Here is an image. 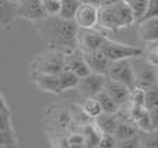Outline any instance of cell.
I'll use <instances>...</instances> for the list:
<instances>
[{
    "mask_svg": "<svg viewBox=\"0 0 158 148\" xmlns=\"http://www.w3.org/2000/svg\"><path fill=\"white\" fill-rule=\"evenodd\" d=\"M136 24L129 4L123 2L115 3L111 6H100L98 7V25L107 30H115L128 28Z\"/></svg>",
    "mask_w": 158,
    "mask_h": 148,
    "instance_id": "7a4b0ae2",
    "label": "cell"
},
{
    "mask_svg": "<svg viewBox=\"0 0 158 148\" xmlns=\"http://www.w3.org/2000/svg\"><path fill=\"white\" fill-rule=\"evenodd\" d=\"M58 82H60V89H61V93H63V91H67L69 89H77L79 83V78L75 74H72L71 71L64 69L58 75Z\"/></svg>",
    "mask_w": 158,
    "mask_h": 148,
    "instance_id": "603a6c76",
    "label": "cell"
},
{
    "mask_svg": "<svg viewBox=\"0 0 158 148\" xmlns=\"http://www.w3.org/2000/svg\"><path fill=\"white\" fill-rule=\"evenodd\" d=\"M96 100H97L98 104H100L103 114H118L119 112V110H121L119 105H118L104 90L96 96Z\"/></svg>",
    "mask_w": 158,
    "mask_h": 148,
    "instance_id": "7402d4cb",
    "label": "cell"
},
{
    "mask_svg": "<svg viewBox=\"0 0 158 148\" xmlns=\"http://www.w3.org/2000/svg\"><path fill=\"white\" fill-rule=\"evenodd\" d=\"M83 3H87V4L96 6V7H100V4H101V0H83Z\"/></svg>",
    "mask_w": 158,
    "mask_h": 148,
    "instance_id": "8d00e7d4",
    "label": "cell"
},
{
    "mask_svg": "<svg viewBox=\"0 0 158 148\" xmlns=\"http://www.w3.org/2000/svg\"><path fill=\"white\" fill-rule=\"evenodd\" d=\"M79 2H81V3H83V0H79Z\"/></svg>",
    "mask_w": 158,
    "mask_h": 148,
    "instance_id": "7bdbcfd3",
    "label": "cell"
},
{
    "mask_svg": "<svg viewBox=\"0 0 158 148\" xmlns=\"http://www.w3.org/2000/svg\"><path fill=\"white\" fill-rule=\"evenodd\" d=\"M118 148H140V133L133 138L125 141H118Z\"/></svg>",
    "mask_w": 158,
    "mask_h": 148,
    "instance_id": "d6a6232c",
    "label": "cell"
},
{
    "mask_svg": "<svg viewBox=\"0 0 158 148\" xmlns=\"http://www.w3.org/2000/svg\"><path fill=\"white\" fill-rule=\"evenodd\" d=\"M42 6L47 17H58L60 13V2L56 0H42Z\"/></svg>",
    "mask_w": 158,
    "mask_h": 148,
    "instance_id": "4316f807",
    "label": "cell"
},
{
    "mask_svg": "<svg viewBox=\"0 0 158 148\" xmlns=\"http://www.w3.org/2000/svg\"><path fill=\"white\" fill-rule=\"evenodd\" d=\"M81 133L83 136L86 148H98V144H100L101 137H103V133L98 130V127L94 125V122H90V123L85 125L81 129Z\"/></svg>",
    "mask_w": 158,
    "mask_h": 148,
    "instance_id": "e0dca14e",
    "label": "cell"
},
{
    "mask_svg": "<svg viewBox=\"0 0 158 148\" xmlns=\"http://www.w3.org/2000/svg\"><path fill=\"white\" fill-rule=\"evenodd\" d=\"M17 18L28 19L31 22H38L47 18L42 0H21L17 4Z\"/></svg>",
    "mask_w": 158,
    "mask_h": 148,
    "instance_id": "9c48e42d",
    "label": "cell"
},
{
    "mask_svg": "<svg viewBox=\"0 0 158 148\" xmlns=\"http://www.w3.org/2000/svg\"><path fill=\"white\" fill-rule=\"evenodd\" d=\"M148 114H150V118H151V125H153V130H158V108L148 111Z\"/></svg>",
    "mask_w": 158,
    "mask_h": 148,
    "instance_id": "e575fe53",
    "label": "cell"
},
{
    "mask_svg": "<svg viewBox=\"0 0 158 148\" xmlns=\"http://www.w3.org/2000/svg\"><path fill=\"white\" fill-rule=\"evenodd\" d=\"M139 39L144 43L153 44L158 42V18H148L139 22Z\"/></svg>",
    "mask_w": 158,
    "mask_h": 148,
    "instance_id": "9a60e30c",
    "label": "cell"
},
{
    "mask_svg": "<svg viewBox=\"0 0 158 148\" xmlns=\"http://www.w3.org/2000/svg\"><path fill=\"white\" fill-rule=\"evenodd\" d=\"M10 2H11V3H15V4H18V3L21 2V0H10Z\"/></svg>",
    "mask_w": 158,
    "mask_h": 148,
    "instance_id": "b9f144b4",
    "label": "cell"
},
{
    "mask_svg": "<svg viewBox=\"0 0 158 148\" xmlns=\"http://www.w3.org/2000/svg\"><path fill=\"white\" fill-rule=\"evenodd\" d=\"M83 57H85V61H86V64L92 74L107 76L108 69H110V66H111V61H110L100 50H98V51L83 53Z\"/></svg>",
    "mask_w": 158,
    "mask_h": 148,
    "instance_id": "4fadbf2b",
    "label": "cell"
},
{
    "mask_svg": "<svg viewBox=\"0 0 158 148\" xmlns=\"http://www.w3.org/2000/svg\"><path fill=\"white\" fill-rule=\"evenodd\" d=\"M157 74H158V69H157Z\"/></svg>",
    "mask_w": 158,
    "mask_h": 148,
    "instance_id": "f6af8a7d",
    "label": "cell"
},
{
    "mask_svg": "<svg viewBox=\"0 0 158 148\" xmlns=\"http://www.w3.org/2000/svg\"><path fill=\"white\" fill-rule=\"evenodd\" d=\"M121 2H123V3H126V4H129V3L133 2V0H121Z\"/></svg>",
    "mask_w": 158,
    "mask_h": 148,
    "instance_id": "60d3db41",
    "label": "cell"
},
{
    "mask_svg": "<svg viewBox=\"0 0 158 148\" xmlns=\"http://www.w3.org/2000/svg\"><path fill=\"white\" fill-rule=\"evenodd\" d=\"M144 61L148 64V65L153 66V68L158 69V54L156 53V50L151 49L150 46H148V50H147V53H146V60Z\"/></svg>",
    "mask_w": 158,
    "mask_h": 148,
    "instance_id": "836d02e7",
    "label": "cell"
},
{
    "mask_svg": "<svg viewBox=\"0 0 158 148\" xmlns=\"http://www.w3.org/2000/svg\"><path fill=\"white\" fill-rule=\"evenodd\" d=\"M2 130H13L10 111H7V112H0V132H2Z\"/></svg>",
    "mask_w": 158,
    "mask_h": 148,
    "instance_id": "1f68e13d",
    "label": "cell"
},
{
    "mask_svg": "<svg viewBox=\"0 0 158 148\" xmlns=\"http://www.w3.org/2000/svg\"><path fill=\"white\" fill-rule=\"evenodd\" d=\"M132 65H133L135 71V89H142V90H150V89L158 87V74L157 68H153L148 65L146 61H142L140 65L132 60Z\"/></svg>",
    "mask_w": 158,
    "mask_h": 148,
    "instance_id": "5b68a950",
    "label": "cell"
},
{
    "mask_svg": "<svg viewBox=\"0 0 158 148\" xmlns=\"http://www.w3.org/2000/svg\"><path fill=\"white\" fill-rule=\"evenodd\" d=\"M81 110H82V112L90 119H96L103 114L101 107H100V104H98V101L96 100V97L94 98H83V101H82V104H81Z\"/></svg>",
    "mask_w": 158,
    "mask_h": 148,
    "instance_id": "44dd1931",
    "label": "cell"
},
{
    "mask_svg": "<svg viewBox=\"0 0 158 148\" xmlns=\"http://www.w3.org/2000/svg\"><path fill=\"white\" fill-rule=\"evenodd\" d=\"M107 78L111 80H115L118 83H122L131 90H133L136 87L135 86V71H133V65H132V60L111 62Z\"/></svg>",
    "mask_w": 158,
    "mask_h": 148,
    "instance_id": "8992f818",
    "label": "cell"
},
{
    "mask_svg": "<svg viewBox=\"0 0 158 148\" xmlns=\"http://www.w3.org/2000/svg\"><path fill=\"white\" fill-rule=\"evenodd\" d=\"M0 148H17V146H4V147H0Z\"/></svg>",
    "mask_w": 158,
    "mask_h": 148,
    "instance_id": "ab89813d",
    "label": "cell"
},
{
    "mask_svg": "<svg viewBox=\"0 0 158 148\" xmlns=\"http://www.w3.org/2000/svg\"><path fill=\"white\" fill-rule=\"evenodd\" d=\"M64 69L71 71L72 74L77 75L79 79H82V78L92 74L86 64V61H85L83 51H81L79 49L74 50L72 53H69V54H67L65 57H64Z\"/></svg>",
    "mask_w": 158,
    "mask_h": 148,
    "instance_id": "8fae6325",
    "label": "cell"
},
{
    "mask_svg": "<svg viewBox=\"0 0 158 148\" xmlns=\"http://www.w3.org/2000/svg\"><path fill=\"white\" fill-rule=\"evenodd\" d=\"M56 2H60V0H56Z\"/></svg>",
    "mask_w": 158,
    "mask_h": 148,
    "instance_id": "ee69618b",
    "label": "cell"
},
{
    "mask_svg": "<svg viewBox=\"0 0 158 148\" xmlns=\"http://www.w3.org/2000/svg\"><path fill=\"white\" fill-rule=\"evenodd\" d=\"M74 22L79 29H96L98 26V7L82 3L75 14Z\"/></svg>",
    "mask_w": 158,
    "mask_h": 148,
    "instance_id": "30bf717a",
    "label": "cell"
},
{
    "mask_svg": "<svg viewBox=\"0 0 158 148\" xmlns=\"http://www.w3.org/2000/svg\"><path fill=\"white\" fill-rule=\"evenodd\" d=\"M104 91H106L121 108L129 102L132 90L129 87H126L125 85H122V83H118V82H115V80H111L107 78L106 86H104Z\"/></svg>",
    "mask_w": 158,
    "mask_h": 148,
    "instance_id": "5bb4252c",
    "label": "cell"
},
{
    "mask_svg": "<svg viewBox=\"0 0 158 148\" xmlns=\"http://www.w3.org/2000/svg\"><path fill=\"white\" fill-rule=\"evenodd\" d=\"M140 148H143V147H142V146H140Z\"/></svg>",
    "mask_w": 158,
    "mask_h": 148,
    "instance_id": "bcb514c9",
    "label": "cell"
},
{
    "mask_svg": "<svg viewBox=\"0 0 158 148\" xmlns=\"http://www.w3.org/2000/svg\"><path fill=\"white\" fill-rule=\"evenodd\" d=\"M107 39L108 38H107L103 32H100V30L79 29V32H78V49L83 53L98 51Z\"/></svg>",
    "mask_w": 158,
    "mask_h": 148,
    "instance_id": "52a82bcc",
    "label": "cell"
},
{
    "mask_svg": "<svg viewBox=\"0 0 158 148\" xmlns=\"http://www.w3.org/2000/svg\"><path fill=\"white\" fill-rule=\"evenodd\" d=\"M147 4H148V0H133V2L129 3V7L132 10V14H133V18L136 24L143 21V18L146 15V11H147Z\"/></svg>",
    "mask_w": 158,
    "mask_h": 148,
    "instance_id": "cb8c5ba5",
    "label": "cell"
},
{
    "mask_svg": "<svg viewBox=\"0 0 158 148\" xmlns=\"http://www.w3.org/2000/svg\"><path fill=\"white\" fill-rule=\"evenodd\" d=\"M150 47H151V49H154V50H156V53L158 54V42H157V43H153V44H150Z\"/></svg>",
    "mask_w": 158,
    "mask_h": 148,
    "instance_id": "f35d334b",
    "label": "cell"
},
{
    "mask_svg": "<svg viewBox=\"0 0 158 148\" xmlns=\"http://www.w3.org/2000/svg\"><path fill=\"white\" fill-rule=\"evenodd\" d=\"M7 111H10L7 107V102H6L4 97H3L2 93H0V112H7Z\"/></svg>",
    "mask_w": 158,
    "mask_h": 148,
    "instance_id": "d590c367",
    "label": "cell"
},
{
    "mask_svg": "<svg viewBox=\"0 0 158 148\" xmlns=\"http://www.w3.org/2000/svg\"><path fill=\"white\" fill-rule=\"evenodd\" d=\"M31 78L35 86L42 91L52 94H60V82H58V75H49V74H40V72L31 71Z\"/></svg>",
    "mask_w": 158,
    "mask_h": 148,
    "instance_id": "7c38bea8",
    "label": "cell"
},
{
    "mask_svg": "<svg viewBox=\"0 0 158 148\" xmlns=\"http://www.w3.org/2000/svg\"><path fill=\"white\" fill-rule=\"evenodd\" d=\"M82 3L79 0H60V13L58 17L65 21H74L79 6Z\"/></svg>",
    "mask_w": 158,
    "mask_h": 148,
    "instance_id": "ffe728a7",
    "label": "cell"
},
{
    "mask_svg": "<svg viewBox=\"0 0 158 148\" xmlns=\"http://www.w3.org/2000/svg\"><path fill=\"white\" fill-rule=\"evenodd\" d=\"M106 80L107 76H104V75L90 74L87 76L79 79L77 90L83 98H94L98 93H101L104 90Z\"/></svg>",
    "mask_w": 158,
    "mask_h": 148,
    "instance_id": "ba28073f",
    "label": "cell"
},
{
    "mask_svg": "<svg viewBox=\"0 0 158 148\" xmlns=\"http://www.w3.org/2000/svg\"><path fill=\"white\" fill-rule=\"evenodd\" d=\"M121 0H101V4L100 6H111L115 4V3H119Z\"/></svg>",
    "mask_w": 158,
    "mask_h": 148,
    "instance_id": "74e56055",
    "label": "cell"
},
{
    "mask_svg": "<svg viewBox=\"0 0 158 148\" xmlns=\"http://www.w3.org/2000/svg\"><path fill=\"white\" fill-rule=\"evenodd\" d=\"M144 108L147 111L158 108V87L144 91Z\"/></svg>",
    "mask_w": 158,
    "mask_h": 148,
    "instance_id": "484cf974",
    "label": "cell"
},
{
    "mask_svg": "<svg viewBox=\"0 0 158 148\" xmlns=\"http://www.w3.org/2000/svg\"><path fill=\"white\" fill-rule=\"evenodd\" d=\"M17 18V4L10 0H0V28L11 26Z\"/></svg>",
    "mask_w": 158,
    "mask_h": 148,
    "instance_id": "ac0fdd59",
    "label": "cell"
},
{
    "mask_svg": "<svg viewBox=\"0 0 158 148\" xmlns=\"http://www.w3.org/2000/svg\"><path fill=\"white\" fill-rule=\"evenodd\" d=\"M98 148H118V141L112 134H103Z\"/></svg>",
    "mask_w": 158,
    "mask_h": 148,
    "instance_id": "f546056e",
    "label": "cell"
},
{
    "mask_svg": "<svg viewBox=\"0 0 158 148\" xmlns=\"http://www.w3.org/2000/svg\"><path fill=\"white\" fill-rule=\"evenodd\" d=\"M122 118H121L119 112L118 114H101L98 118L94 119V125L98 127L103 134H112L114 136L115 130H117L118 125L121 123Z\"/></svg>",
    "mask_w": 158,
    "mask_h": 148,
    "instance_id": "2e32d148",
    "label": "cell"
},
{
    "mask_svg": "<svg viewBox=\"0 0 158 148\" xmlns=\"http://www.w3.org/2000/svg\"><path fill=\"white\" fill-rule=\"evenodd\" d=\"M148 18H158V0H148L147 11H146V15L143 19Z\"/></svg>",
    "mask_w": 158,
    "mask_h": 148,
    "instance_id": "4dcf8cb0",
    "label": "cell"
},
{
    "mask_svg": "<svg viewBox=\"0 0 158 148\" xmlns=\"http://www.w3.org/2000/svg\"><path fill=\"white\" fill-rule=\"evenodd\" d=\"M140 146L143 148H158V130L140 133Z\"/></svg>",
    "mask_w": 158,
    "mask_h": 148,
    "instance_id": "d4e9b609",
    "label": "cell"
},
{
    "mask_svg": "<svg viewBox=\"0 0 158 148\" xmlns=\"http://www.w3.org/2000/svg\"><path fill=\"white\" fill-rule=\"evenodd\" d=\"M4 146H17V137L14 130H2L0 132V147Z\"/></svg>",
    "mask_w": 158,
    "mask_h": 148,
    "instance_id": "83f0119b",
    "label": "cell"
},
{
    "mask_svg": "<svg viewBox=\"0 0 158 148\" xmlns=\"http://www.w3.org/2000/svg\"><path fill=\"white\" fill-rule=\"evenodd\" d=\"M139 129L136 127V125L131 121H121V123L118 125L117 130L114 133V137L117 138V141H125L129 138H133L136 136H139Z\"/></svg>",
    "mask_w": 158,
    "mask_h": 148,
    "instance_id": "d6986e66",
    "label": "cell"
},
{
    "mask_svg": "<svg viewBox=\"0 0 158 148\" xmlns=\"http://www.w3.org/2000/svg\"><path fill=\"white\" fill-rule=\"evenodd\" d=\"M33 25L49 50L67 55L78 49L79 28L74 21H65L60 17H47L33 22Z\"/></svg>",
    "mask_w": 158,
    "mask_h": 148,
    "instance_id": "6da1fadb",
    "label": "cell"
},
{
    "mask_svg": "<svg viewBox=\"0 0 158 148\" xmlns=\"http://www.w3.org/2000/svg\"><path fill=\"white\" fill-rule=\"evenodd\" d=\"M67 141H68L69 148H86L82 133H72L67 137Z\"/></svg>",
    "mask_w": 158,
    "mask_h": 148,
    "instance_id": "f1b7e54d",
    "label": "cell"
},
{
    "mask_svg": "<svg viewBox=\"0 0 158 148\" xmlns=\"http://www.w3.org/2000/svg\"><path fill=\"white\" fill-rule=\"evenodd\" d=\"M100 51L108 58L111 62L115 61H123V60H135L143 55V50L136 46H129L119 42L107 39L104 44L101 46Z\"/></svg>",
    "mask_w": 158,
    "mask_h": 148,
    "instance_id": "277c9868",
    "label": "cell"
},
{
    "mask_svg": "<svg viewBox=\"0 0 158 148\" xmlns=\"http://www.w3.org/2000/svg\"><path fill=\"white\" fill-rule=\"evenodd\" d=\"M64 57L65 55L58 51L47 50L35 57L31 71L49 75H60L64 71Z\"/></svg>",
    "mask_w": 158,
    "mask_h": 148,
    "instance_id": "3957f363",
    "label": "cell"
}]
</instances>
